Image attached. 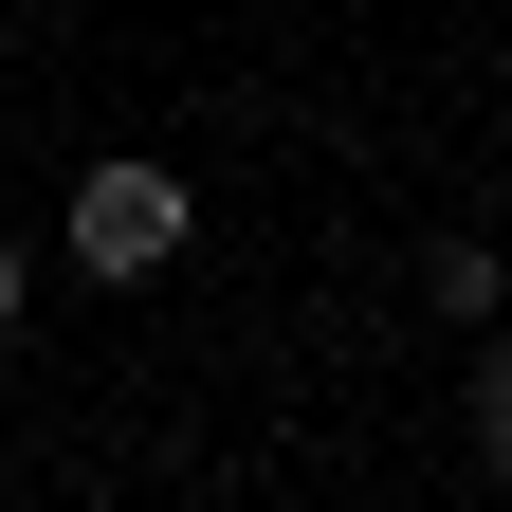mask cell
<instances>
[{
	"mask_svg": "<svg viewBox=\"0 0 512 512\" xmlns=\"http://www.w3.org/2000/svg\"><path fill=\"white\" fill-rule=\"evenodd\" d=\"M183 238H202V220H183L165 165H92V183H74V256H92V275H165Z\"/></svg>",
	"mask_w": 512,
	"mask_h": 512,
	"instance_id": "1",
	"label": "cell"
},
{
	"mask_svg": "<svg viewBox=\"0 0 512 512\" xmlns=\"http://www.w3.org/2000/svg\"><path fill=\"white\" fill-rule=\"evenodd\" d=\"M476 458H494V476H512V348H494V366H476Z\"/></svg>",
	"mask_w": 512,
	"mask_h": 512,
	"instance_id": "2",
	"label": "cell"
},
{
	"mask_svg": "<svg viewBox=\"0 0 512 512\" xmlns=\"http://www.w3.org/2000/svg\"><path fill=\"white\" fill-rule=\"evenodd\" d=\"M0 330H19V238H0Z\"/></svg>",
	"mask_w": 512,
	"mask_h": 512,
	"instance_id": "3",
	"label": "cell"
}]
</instances>
